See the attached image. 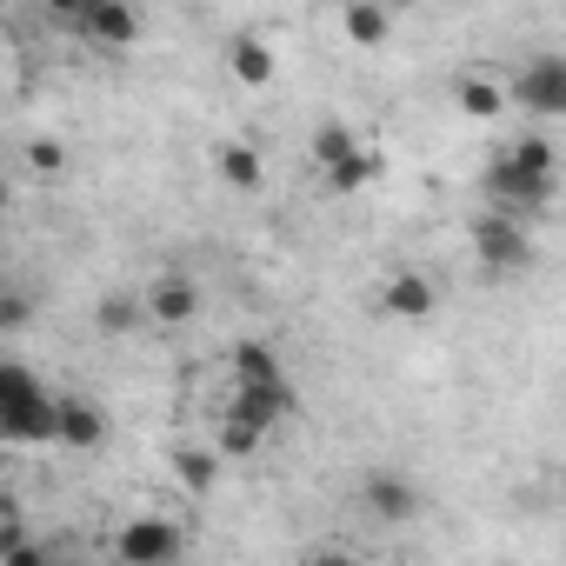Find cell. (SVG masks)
I'll return each mask as SVG.
<instances>
[{"label":"cell","instance_id":"obj_13","mask_svg":"<svg viewBox=\"0 0 566 566\" xmlns=\"http://www.w3.org/2000/svg\"><path fill=\"white\" fill-rule=\"evenodd\" d=\"M233 387H294V380H287V360L266 340H240L233 347Z\"/></svg>","mask_w":566,"mask_h":566},{"label":"cell","instance_id":"obj_4","mask_svg":"<svg viewBox=\"0 0 566 566\" xmlns=\"http://www.w3.org/2000/svg\"><path fill=\"white\" fill-rule=\"evenodd\" d=\"M314 160H321V174H327L334 193H354V187H367V180L380 174V154H374L347 120H321V127H314Z\"/></svg>","mask_w":566,"mask_h":566},{"label":"cell","instance_id":"obj_9","mask_svg":"<svg viewBox=\"0 0 566 566\" xmlns=\"http://www.w3.org/2000/svg\"><path fill=\"white\" fill-rule=\"evenodd\" d=\"M360 506H367L374 520H387V526H407V520L420 513V486H413L407 473L380 467V473H367V480H360Z\"/></svg>","mask_w":566,"mask_h":566},{"label":"cell","instance_id":"obj_11","mask_svg":"<svg viewBox=\"0 0 566 566\" xmlns=\"http://www.w3.org/2000/svg\"><path fill=\"white\" fill-rule=\"evenodd\" d=\"M140 314L154 321V327H187L193 314H200V287L187 273H160L154 287H147V301H140Z\"/></svg>","mask_w":566,"mask_h":566},{"label":"cell","instance_id":"obj_15","mask_svg":"<svg viewBox=\"0 0 566 566\" xmlns=\"http://www.w3.org/2000/svg\"><path fill=\"white\" fill-rule=\"evenodd\" d=\"M213 167H220V180H227L233 193H253V187L266 180V160H260V147H253V140H220Z\"/></svg>","mask_w":566,"mask_h":566},{"label":"cell","instance_id":"obj_25","mask_svg":"<svg viewBox=\"0 0 566 566\" xmlns=\"http://www.w3.org/2000/svg\"><path fill=\"white\" fill-rule=\"evenodd\" d=\"M374 566H400V559H374Z\"/></svg>","mask_w":566,"mask_h":566},{"label":"cell","instance_id":"obj_23","mask_svg":"<svg viewBox=\"0 0 566 566\" xmlns=\"http://www.w3.org/2000/svg\"><path fill=\"white\" fill-rule=\"evenodd\" d=\"M307 566H360V559H354V553H340V546H321Z\"/></svg>","mask_w":566,"mask_h":566},{"label":"cell","instance_id":"obj_5","mask_svg":"<svg viewBox=\"0 0 566 566\" xmlns=\"http://www.w3.org/2000/svg\"><path fill=\"white\" fill-rule=\"evenodd\" d=\"M506 107H526L533 120H559V114H566V61H559V54L526 61V67L513 74V87H506Z\"/></svg>","mask_w":566,"mask_h":566},{"label":"cell","instance_id":"obj_2","mask_svg":"<svg viewBox=\"0 0 566 566\" xmlns=\"http://www.w3.org/2000/svg\"><path fill=\"white\" fill-rule=\"evenodd\" d=\"M0 447H54V394L21 360H0Z\"/></svg>","mask_w":566,"mask_h":566},{"label":"cell","instance_id":"obj_12","mask_svg":"<svg viewBox=\"0 0 566 566\" xmlns=\"http://www.w3.org/2000/svg\"><path fill=\"white\" fill-rule=\"evenodd\" d=\"M54 440L74 453H94L107 440V413L94 400H54Z\"/></svg>","mask_w":566,"mask_h":566},{"label":"cell","instance_id":"obj_3","mask_svg":"<svg viewBox=\"0 0 566 566\" xmlns=\"http://www.w3.org/2000/svg\"><path fill=\"white\" fill-rule=\"evenodd\" d=\"M294 387H233V400L220 407V453H260V440L280 420H294Z\"/></svg>","mask_w":566,"mask_h":566},{"label":"cell","instance_id":"obj_18","mask_svg":"<svg viewBox=\"0 0 566 566\" xmlns=\"http://www.w3.org/2000/svg\"><path fill=\"white\" fill-rule=\"evenodd\" d=\"M140 321H147V314H140V294H107V301H101V334L120 340V334H134Z\"/></svg>","mask_w":566,"mask_h":566},{"label":"cell","instance_id":"obj_20","mask_svg":"<svg viewBox=\"0 0 566 566\" xmlns=\"http://www.w3.org/2000/svg\"><path fill=\"white\" fill-rule=\"evenodd\" d=\"M28 167H34V174H61V167H67V147H61L54 134H34V140H28Z\"/></svg>","mask_w":566,"mask_h":566},{"label":"cell","instance_id":"obj_16","mask_svg":"<svg viewBox=\"0 0 566 566\" xmlns=\"http://www.w3.org/2000/svg\"><path fill=\"white\" fill-rule=\"evenodd\" d=\"M453 101H460L467 120H493V114H506V81H493V74H460V81H453Z\"/></svg>","mask_w":566,"mask_h":566},{"label":"cell","instance_id":"obj_10","mask_svg":"<svg viewBox=\"0 0 566 566\" xmlns=\"http://www.w3.org/2000/svg\"><path fill=\"white\" fill-rule=\"evenodd\" d=\"M433 307H440V294H433V280L420 273V266H400L394 280H387V287H380V314L387 321H433Z\"/></svg>","mask_w":566,"mask_h":566},{"label":"cell","instance_id":"obj_17","mask_svg":"<svg viewBox=\"0 0 566 566\" xmlns=\"http://www.w3.org/2000/svg\"><path fill=\"white\" fill-rule=\"evenodd\" d=\"M340 28H347V41H354V48H380V41L394 34V14H387V8H374V0H354V8L340 14Z\"/></svg>","mask_w":566,"mask_h":566},{"label":"cell","instance_id":"obj_21","mask_svg":"<svg viewBox=\"0 0 566 566\" xmlns=\"http://www.w3.org/2000/svg\"><path fill=\"white\" fill-rule=\"evenodd\" d=\"M34 327V301L28 294H0V334H21Z\"/></svg>","mask_w":566,"mask_h":566},{"label":"cell","instance_id":"obj_1","mask_svg":"<svg viewBox=\"0 0 566 566\" xmlns=\"http://www.w3.org/2000/svg\"><path fill=\"white\" fill-rule=\"evenodd\" d=\"M553 193H559V154H553L546 134H526V140H513V147H500L486 160V200H493V213H506V220L526 227V220H539L553 207Z\"/></svg>","mask_w":566,"mask_h":566},{"label":"cell","instance_id":"obj_19","mask_svg":"<svg viewBox=\"0 0 566 566\" xmlns=\"http://www.w3.org/2000/svg\"><path fill=\"white\" fill-rule=\"evenodd\" d=\"M174 473H180L193 493H207V486L220 480V460H213V453H200V447H180V453H174Z\"/></svg>","mask_w":566,"mask_h":566},{"label":"cell","instance_id":"obj_6","mask_svg":"<svg viewBox=\"0 0 566 566\" xmlns=\"http://www.w3.org/2000/svg\"><path fill=\"white\" fill-rule=\"evenodd\" d=\"M473 253H480V266L486 273H526L533 266V233L520 227V220H506V213H480L473 220Z\"/></svg>","mask_w":566,"mask_h":566},{"label":"cell","instance_id":"obj_22","mask_svg":"<svg viewBox=\"0 0 566 566\" xmlns=\"http://www.w3.org/2000/svg\"><path fill=\"white\" fill-rule=\"evenodd\" d=\"M0 566H54V553H48L34 533H28L21 546H8V553H0Z\"/></svg>","mask_w":566,"mask_h":566},{"label":"cell","instance_id":"obj_8","mask_svg":"<svg viewBox=\"0 0 566 566\" xmlns=\"http://www.w3.org/2000/svg\"><path fill=\"white\" fill-rule=\"evenodd\" d=\"M74 34H81L87 48L120 54V48H134V41H140V8H127V0H81Z\"/></svg>","mask_w":566,"mask_h":566},{"label":"cell","instance_id":"obj_26","mask_svg":"<svg viewBox=\"0 0 566 566\" xmlns=\"http://www.w3.org/2000/svg\"><path fill=\"white\" fill-rule=\"evenodd\" d=\"M0 453H8V447H0Z\"/></svg>","mask_w":566,"mask_h":566},{"label":"cell","instance_id":"obj_7","mask_svg":"<svg viewBox=\"0 0 566 566\" xmlns=\"http://www.w3.org/2000/svg\"><path fill=\"white\" fill-rule=\"evenodd\" d=\"M120 566H180V526L167 513H140L114 533Z\"/></svg>","mask_w":566,"mask_h":566},{"label":"cell","instance_id":"obj_14","mask_svg":"<svg viewBox=\"0 0 566 566\" xmlns=\"http://www.w3.org/2000/svg\"><path fill=\"white\" fill-rule=\"evenodd\" d=\"M227 74H233L240 87H266V81H273V48H266L260 34H233V41H227Z\"/></svg>","mask_w":566,"mask_h":566},{"label":"cell","instance_id":"obj_24","mask_svg":"<svg viewBox=\"0 0 566 566\" xmlns=\"http://www.w3.org/2000/svg\"><path fill=\"white\" fill-rule=\"evenodd\" d=\"M8 200H14V187H8V174H0V213H8Z\"/></svg>","mask_w":566,"mask_h":566}]
</instances>
